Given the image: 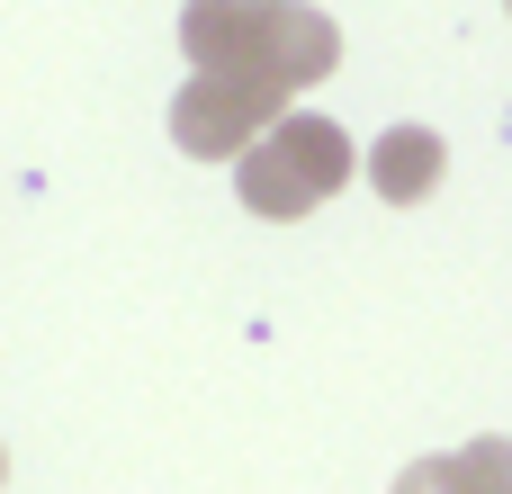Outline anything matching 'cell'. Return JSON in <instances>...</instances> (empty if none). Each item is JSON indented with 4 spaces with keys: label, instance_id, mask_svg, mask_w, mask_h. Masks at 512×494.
Listing matches in <instances>:
<instances>
[{
    "label": "cell",
    "instance_id": "cell-1",
    "mask_svg": "<svg viewBox=\"0 0 512 494\" xmlns=\"http://www.w3.org/2000/svg\"><path fill=\"white\" fill-rule=\"evenodd\" d=\"M351 180V135L333 126V117H270L261 135H252V153L234 162V189H243V207L252 216H270V225H288V216H315L333 189Z\"/></svg>",
    "mask_w": 512,
    "mask_h": 494
},
{
    "label": "cell",
    "instance_id": "cell-2",
    "mask_svg": "<svg viewBox=\"0 0 512 494\" xmlns=\"http://www.w3.org/2000/svg\"><path fill=\"white\" fill-rule=\"evenodd\" d=\"M270 117H279L270 90H252V81H234V72H189V90L171 99V144H180L189 162H243Z\"/></svg>",
    "mask_w": 512,
    "mask_h": 494
},
{
    "label": "cell",
    "instance_id": "cell-3",
    "mask_svg": "<svg viewBox=\"0 0 512 494\" xmlns=\"http://www.w3.org/2000/svg\"><path fill=\"white\" fill-rule=\"evenodd\" d=\"M333 63H342V27H333L324 9H306V0H279V9L261 18V45H252V63H243L234 81L270 90V99L288 108V99H297V90H315Z\"/></svg>",
    "mask_w": 512,
    "mask_h": 494
},
{
    "label": "cell",
    "instance_id": "cell-4",
    "mask_svg": "<svg viewBox=\"0 0 512 494\" xmlns=\"http://www.w3.org/2000/svg\"><path fill=\"white\" fill-rule=\"evenodd\" d=\"M369 189H378L387 207L432 198V189H441V135H432V126H387L378 153H369Z\"/></svg>",
    "mask_w": 512,
    "mask_h": 494
},
{
    "label": "cell",
    "instance_id": "cell-5",
    "mask_svg": "<svg viewBox=\"0 0 512 494\" xmlns=\"http://www.w3.org/2000/svg\"><path fill=\"white\" fill-rule=\"evenodd\" d=\"M441 468H450L459 494H512V441H468V450H450Z\"/></svg>",
    "mask_w": 512,
    "mask_h": 494
},
{
    "label": "cell",
    "instance_id": "cell-6",
    "mask_svg": "<svg viewBox=\"0 0 512 494\" xmlns=\"http://www.w3.org/2000/svg\"><path fill=\"white\" fill-rule=\"evenodd\" d=\"M396 494H459V486H450V468H441V459H414V468L396 477Z\"/></svg>",
    "mask_w": 512,
    "mask_h": 494
}]
</instances>
